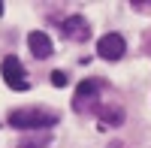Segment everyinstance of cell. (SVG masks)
<instances>
[{
  "label": "cell",
  "mask_w": 151,
  "mask_h": 148,
  "mask_svg": "<svg viewBox=\"0 0 151 148\" xmlns=\"http://www.w3.org/2000/svg\"><path fill=\"white\" fill-rule=\"evenodd\" d=\"M55 115L45 112V109H15V112L9 115V124L18 127V130H45L55 124Z\"/></svg>",
  "instance_id": "6da1fadb"
},
{
  "label": "cell",
  "mask_w": 151,
  "mask_h": 148,
  "mask_svg": "<svg viewBox=\"0 0 151 148\" xmlns=\"http://www.w3.org/2000/svg\"><path fill=\"white\" fill-rule=\"evenodd\" d=\"M0 76H3V82L9 85L12 91H27L30 85H27V76H24V64L15 57V55H9L0 60Z\"/></svg>",
  "instance_id": "7a4b0ae2"
},
{
  "label": "cell",
  "mask_w": 151,
  "mask_h": 148,
  "mask_svg": "<svg viewBox=\"0 0 151 148\" xmlns=\"http://www.w3.org/2000/svg\"><path fill=\"white\" fill-rule=\"evenodd\" d=\"M124 52H127V42H124L121 33H106L97 40V55L103 60H121Z\"/></svg>",
  "instance_id": "3957f363"
},
{
  "label": "cell",
  "mask_w": 151,
  "mask_h": 148,
  "mask_svg": "<svg viewBox=\"0 0 151 148\" xmlns=\"http://www.w3.org/2000/svg\"><path fill=\"white\" fill-rule=\"evenodd\" d=\"M60 30H64V36H67V40H76V42L91 40V27H88V21H85L82 15H70V18H64Z\"/></svg>",
  "instance_id": "277c9868"
},
{
  "label": "cell",
  "mask_w": 151,
  "mask_h": 148,
  "mask_svg": "<svg viewBox=\"0 0 151 148\" xmlns=\"http://www.w3.org/2000/svg\"><path fill=\"white\" fill-rule=\"evenodd\" d=\"M27 45H30V55H33V57H48V55L55 52L52 36H48L45 30H30V33H27Z\"/></svg>",
  "instance_id": "5b68a950"
},
{
  "label": "cell",
  "mask_w": 151,
  "mask_h": 148,
  "mask_svg": "<svg viewBox=\"0 0 151 148\" xmlns=\"http://www.w3.org/2000/svg\"><path fill=\"white\" fill-rule=\"evenodd\" d=\"M48 142H52L48 133H24V139H21L18 148H48Z\"/></svg>",
  "instance_id": "8992f818"
},
{
  "label": "cell",
  "mask_w": 151,
  "mask_h": 148,
  "mask_svg": "<svg viewBox=\"0 0 151 148\" xmlns=\"http://www.w3.org/2000/svg\"><path fill=\"white\" fill-rule=\"evenodd\" d=\"M97 115L103 118L106 124H121V121H124V112H121L118 106H100V109H97Z\"/></svg>",
  "instance_id": "52a82bcc"
},
{
  "label": "cell",
  "mask_w": 151,
  "mask_h": 148,
  "mask_svg": "<svg viewBox=\"0 0 151 148\" xmlns=\"http://www.w3.org/2000/svg\"><path fill=\"white\" fill-rule=\"evenodd\" d=\"M100 91V82L97 79H85V82H79V88H76V97H79V100H82V97H94Z\"/></svg>",
  "instance_id": "ba28073f"
},
{
  "label": "cell",
  "mask_w": 151,
  "mask_h": 148,
  "mask_svg": "<svg viewBox=\"0 0 151 148\" xmlns=\"http://www.w3.org/2000/svg\"><path fill=\"white\" fill-rule=\"evenodd\" d=\"M52 82H55V88H64V85H67V76H64L60 70H55V73H52Z\"/></svg>",
  "instance_id": "9c48e42d"
},
{
  "label": "cell",
  "mask_w": 151,
  "mask_h": 148,
  "mask_svg": "<svg viewBox=\"0 0 151 148\" xmlns=\"http://www.w3.org/2000/svg\"><path fill=\"white\" fill-rule=\"evenodd\" d=\"M3 9H6V6H3V3H0V15H3Z\"/></svg>",
  "instance_id": "30bf717a"
}]
</instances>
